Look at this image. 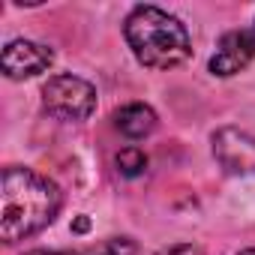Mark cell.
Returning <instances> with one entry per match:
<instances>
[{
	"mask_svg": "<svg viewBox=\"0 0 255 255\" xmlns=\"http://www.w3.org/2000/svg\"><path fill=\"white\" fill-rule=\"evenodd\" d=\"M114 126L126 138H147L156 129V114L144 102H129L114 114Z\"/></svg>",
	"mask_w": 255,
	"mask_h": 255,
	"instance_id": "52a82bcc",
	"label": "cell"
},
{
	"mask_svg": "<svg viewBox=\"0 0 255 255\" xmlns=\"http://www.w3.org/2000/svg\"><path fill=\"white\" fill-rule=\"evenodd\" d=\"M123 33L135 60L147 69H171L192 54L186 27L159 6H135L126 15Z\"/></svg>",
	"mask_w": 255,
	"mask_h": 255,
	"instance_id": "7a4b0ae2",
	"label": "cell"
},
{
	"mask_svg": "<svg viewBox=\"0 0 255 255\" xmlns=\"http://www.w3.org/2000/svg\"><path fill=\"white\" fill-rule=\"evenodd\" d=\"M129 252H132L129 240H111V243H105L102 249H93V252H27V255H129Z\"/></svg>",
	"mask_w": 255,
	"mask_h": 255,
	"instance_id": "9c48e42d",
	"label": "cell"
},
{
	"mask_svg": "<svg viewBox=\"0 0 255 255\" xmlns=\"http://www.w3.org/2000/svg\"><path fill=\"white\" fill-rule=\"evenodd\" d=\"M42 105L60 120H87L96 111V87L72 72H60L45 81Z\"/></svg>",
	"mask_w": 255,
	"mask_h": 255,
	"instance_id": "3957f363",
	"label": "cell"
},
{
	"mask_svg": "<svg viewBox=\"0 0 255 255\" xmlns=\"http://www.w3.org/2000/svg\"><path fill=\"white\" fill-rule=\"evenodd\" d=\"M237 255H255V249H243V252H237Z\"/></svg>",
	"mask_w": 255,
	"mask_h": 255,
	"instance_id": "8fae6325",
	"label": "cell"
},
{
	"mask_svg": "<svg viewBox=\"0 0 255 255\" xmlns=\"http://www.w3.org/2000/svg\"><path fill=\"white\" fill-rule=\"evenodd\" d=\"M213 153L225 165V171L234 174L255 171V135L246 129H234V126L219 129L213 135Z\"/></svg>",
	"mask_w": 255,
	"mask_h": 255,
	"instance_id": "277c9868",
	"label": "cell"
},
{
	"mask_svg": "<svg viewBox=\"0 0 255 255\" xmlns=\"http://www.w3.org/2000/svg\"><path fill=\"white\" fill-rule=\"evenodd\" d=\"M117 168H120V174H126V177H138V174H144V168H147L144 150H138V147H126V150H120V153H117Z\"/></svg>",
	"mask_w": 255,
	"mask_h": 255,
	"instance_id": "ba28073f",
	"label": "cell"
},
{
	"mask_svg": "<svg viewBox=\"0 0 255 255\" xmlns=\"http://www.w3.org/2000/svg\"><path fill=\"white\" fill-rule=\"evenodd\" d=\"M51 60H54L51 48H45L39 42H30V39H12L3 48V72L12 81L33 78V75L45 72L51 66Z\"/></svg>",
	"mask_w": 255,
	"mask_h": 255,
	"instance_id": "8992f818",
	"label": "cell"
},
{
	"mask_svg": "<svg viewBox=\"0 0 255 255\" xmlns=\"http://www.w3.org/2000/svg\"><path fill=\"white\" fill-rule=\"evenodd\" d=\"M60 201V189L48 177L9 165L0 186V237L6 243H18L42 231L57 216Z\"/></svg>",
	"mask_w": 255,
	"mask_h": 255,
	"instance_id": "6da1fadb",
	"label": "cell"
},
{
	"mask_svg": "<svg viewBox=\"0 0 255 255\" xmlns=\"http://www.w3.org/2000/svg\"><path fill=\"white\" fill-rule=\"evenodd\" d=\"M255 57V27L252 30H231L222 36L216 54L210 57V72L219 78H231L240 69L249 66V60Z\"/></svg>",
	"mask_w": 255,
	"mask_h": 255,
	"instance_id": "5b68a950",
	"label": "cell"
},
{
	"mask_svg": "<svg viewBox=\"0 0 255 255\" xmlns=\"http://www.w3.org/2000/svg\"><path fill=\"white\" fill-rule=\"evenodd\" d=\"M87 225H90V222H87V219H84V216H81V219H78V222H75V231H87Z\"/></svg>",
	"mask_w": 255,
	"mask_h": 255,
	"instance_id": "30bf717a",
	"label": "cell"
}]
</instances>
